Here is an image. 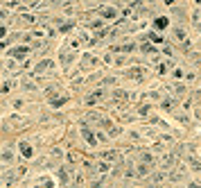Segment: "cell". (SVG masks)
<instances>
[{
	"mask_svg": "<svg viewBox=\"0 0 201 188\" xmlns=\"http://www.w3.org/2000/svg\"><path fill=\"white\" fill-rule=\"evenodd\" d=\"M30 52V48H25V45H18V48H14V57H25V54Z\"/></svg>",
	"mask_w": 201,
	"mask_h": 188,
	"instance_id": "1",
	"label": "cell"
},
{
	"mask_svg": "<svg viewBox=\"0 0 201 188\" xmlns=\"http://www.w3.org/2000/svg\"><path fill=\"white\" fill-rule=\"evenodd\" d=\"M81 134H84V138H86V143H88V145H95V138H93V134L86 127H81Z\"/></svg>",
	"mask_w": 201,
	"mask_h": 188,
	"instance_id": "2",
	"label": "cell"
},
{
	"mask_svg": "<svg viewBox=\"0 0 201 188\" xmlns=\"http://www.w3.org/2000/svg\"><path fill=\"white\" fill-rule=\"evenodd\" d=\"M102 16H104V18H113V16H115V9L104 7V9H102Z\"/></svg>",
	"mask_w": 201,
	"mask_h": 188,
	"instance_id": "3",
	"label": "cell"
},
{
	"mask_svg": "<svg viewBox=\"0 0 201 188\" xmlns=\"http://www.w3.org/2000/svg\"><path fill=\"white\" fill-rule=\"evenodd\" d=\"M21 150H23V154H25L27 159H30V156H32V147H30V145H27V143H25V140H23V143H21Z\"/></svg>",
	"mask_w": 201,
	"mask_h": 188,
	"instance_id": "4",
	"label": "cell"
},
{
	"mask_svg": "<svg viewBox=\"0 0 201 188\" xmlns=\"http://www.w3.org/2000/svg\"><path fill=\"white\" fill-rule=\"evenodd\" d=\"M50 68H52V61H41V64H39V68H36V70L41 73V70H50Z\"/></svg>",
	"mask_w": 201,
	"mask_h": 188,
	"instance_id": "5",
	"label": "cell"
},
{
	"mask_svg": "<svg viewBox=\"0 0 201 188\" xmlns=\"http://www.w3.org/2000/svg\"><path fill=\"white\" fill-rule=\"evenodd\" d=\"M156 27H158V30H165V27H167V18H158V21H156Z\"/></svg>",
	"mask_w": 201,
	"mask_h": 188,
	"instance_id": "6",
	"label": "cell"
},
{
	"mask_svg": "<svg viewBox=\"0 0 201 188\" xmlns=\"http://www.w3.org/2000/svg\"><path fill=\"white\" fill-rule=\"evenodd\" d=\"M12 156H14V152H5L2 154V161H12Z\"/></svg>",
	"mask_w": 201,
	"mask_h": 188,
	"instance_id": "7",
	"label": "cell"
},
{
	"mask_svg": "<svg viewBox=\"0 0 201 188\" xmlns=\"http://www.w3.org/2000/svg\"><path fill=\"white\" fill-rule=\"evenodd\" d=\"M5 32H7V30H5V27H0V36H5Z\"/></svg>",
	"mask_w": 201,
	"mask_h": 188,
	"instance_id": "8",
	"label": "cell"
},
{
	"mask_svg": "<svg viewBox=\"0 0 201 188\" xmlns=\"http://www.w3.org/2000/svg\"><path fill=\"white\" fill-rule=\"evenodd\" d=\"M190 188H199V184H192V186H190Z\"/></svg>",
	"mask_w": 201,
	"mask_h": 188,
	"instance_id": "9",
	"label": "cell"
}]
</instances>
